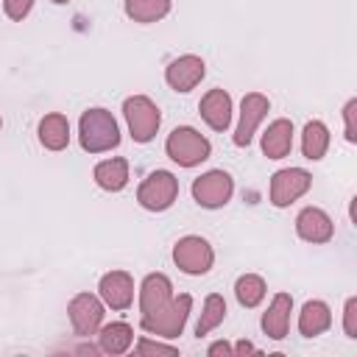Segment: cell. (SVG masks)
Instances as JSON below:
<instances>
[{
  "mask_svg": "<svg viewBox=\"0 0 357 357\" xmlns=\"http://www.w3.org/2000/svg\"><path fill=\"white\" fill-rule=\"evenodd\" d=\"M78 139L86 153H103L120 145V126L112 112L95 106L86 109L78 120Z\"/></svg>",
  "mask_w": 357,
  "mask_h": 357,
  "instance_id": "6da1fadb",
  "label": "cell"
},
{
  "mask_svg": "<svg viewBox=\"0 0 357 357\" xmlns=\"http://www.w3.org/2000/svg\"><path fill=\"white\" fill-rule=\"evenodd\" d=\"M165 151H167V156H170L178 167H195V165H201V162L209 159L212 145H209V139H206L201 131H195L192 126H178V128H173V131L167 134Z\"/></svg>",
  "mask_w": 357,
  "mask_h": 357,
  "instance_id": "7a4b0ae2",
  "label": "cell"
},
{
  "mask_svg": "<svg viewBox=\"0 0 357 357\" xmlns=\"http://www.w3.org/2000/svg\"><path fill=\"white\" fill-rule=\"evenodd\" d=\"M123 114L128 123V131L134 137V142H151L162 126V112L159 106L145 98V95H131L123 100Z\"/></svg>",
  "mask_w": 357,
  "mask_h": 357,
  "instance_id": "3957f363",
  "label": "cell"
},
{
  "mask_svg": "<svg viewBox=\"0 0 357 357\" xmlns=\"http://www.w3.org/2000/svg\"><path fill=\"white\" fill-rule=\"evenodd\" d=\"M190 310H192V296L181 293L178 298H170V304L165 310H159L156 315H145L139 321V326L148 332V335H156V337H178L187 318H190Z\"/></svg>",
  "mask_w": 357,
  "mask_h": 357,
  "instance_id": "277c9868",
  "label": "cell"
},
{
  "mask_svg": "<svg viewBox=\"0 0 357 357\" xmlns=\"http://www.w3.org/2000/svg\"><path fill=\"white\" fill-rule=\"evenodd\" d=\"M178 195V178L170 173V170H153L145 176V181L139 184L137 190V201L142 209H151V212H165L173 206Z\"/></svg>",
  "mask_w": 357,
  "mask_h": 357,
  "instance_id": "5b68a950",
  "label": "cell"
},
{
  "mask_svg": "<svg viewBox=\"0 0 357 357\" xmlns=\"http://www.w3.org/2000/svg\"><path fill=\"white\" fill-rule=\"evenodd\" d=\"M173 262L190 276H204L215 262V251L204 237L187 234L173 245Z\"/></svg>",
  "mask_w": 357,
  "mask_h": 357,
  "instance_id": "8992f818",
  "label": "cell"
},
{
  "mask_svg": "<svg viewBox=\"0 0 357 357\" xmlns=\"http://www.w3.org/2000/svg\"><path fill=\"white\" fill-rule=\"evenodd\" d=\"M234 192V181L226 170H209L192 181V198L204 209H220L229 204Z\"/></svg>",
  "mask_w": 357,
  "mask_h": 357,
  "instance_id": "52a82bcc",
  "label": "cell"
},
{
  "mask_svg": "<svg viewBox=\"0 0 357 357\" xmlns=\"http://www.w3.org/2000/svg\"><path fill=\"white\" fill-rule=\"evenodd\" d=\"M312 187V176L304 167H284L271 176V204L273 206H290Z\"/></svg>",
  "mask_w": 357,
  "mask_h": 357,
  "instance_id": "ba28073f",
  "label": "cell"
},
{
  "mask_svg": "<svg viewBox=\"0 0 357 357\" xmlns=\"http://www.w3.org/2000/svg\"><path fill=\"white\" fill-rule=\"evenodd\" d=\"M67 312H70L73 332L78 337H89V335L98 332V326L103 321V301L98 296H92V293H78L67 304Z\"/></svg>",
  "mask_w": 357,
  "mask_h": 357,
  "instance_id": "9c48e42d",
  "label": "cell"
},
{
  "mask_svg": "<svg viewBox=\"0 0 357 357\" xmlns=\"http://www.w3.org/2000/svg\"><path fill=\"white\" fill-rule=\"evenodd\" d=\"M204 75H206V64H204L201 56H192V53L173 59V61L167 64V70H165V81H167V86L176 89V92H190V89H195Z\"/></svg>",
  "mask_w": 357,
  "mask_h": 357,
  "instance_id": "30bf717a",
  "label": "cell"
},
{
  "mask_svg": "<svg viewBox=\"0 0 357 357\" xmlns=\"http://www.w3.org/2000/svg\"><path fill=\"white\" fill-rule=\"evenodd\" d=\"M268 109H271V103L259 92H248L243 98V103H240V123H237V131H234V145L237 148H248V142H251L254 131L259 128L262 117L268 114Z\"/></svg>",
  "mask_w": 357,
  "mask_h": 357,
  "instance_id": "8fae6325",
  "label": "cell"
},
{
  "mask_svg": "<svg viewBox=\"0 0 357 357\" xmlns=\"http://www.w3.org/2000/svg\"><path fill=\"white\" fill-rule=\"evenodd\" d=\"M98 293H100V298H103L106 307H112V310H126V307H131V301H134V279H131V273H126V271H109V273L100 276Z\"/></svg>",
  "mask_w": 357,
  "mask_h": 357,
  "instance_id": "7c38bea8",
  "label": "cell"
},
{
  "mask_svg": "<svg viewBox=\"0 0 357 357\" xmlns=\"http://www.w3.org/2000/svg\"><path fill=\"white\" fill-rule=\"evenodd\" d=\"M173 298V284L165 273H148L139 284V310L142 318L145 315H156L159 310H165Z\"/></svg>",
  "mask_w": 357,
  "mask_h": 357,
  "instance_id": "4fadbf2b",
  "label": "cell"
},
{
  "mask_svg": "<svg viewBox=\"0 0 357 357\" xmlns=\"http://www.w3.org/2000/svg\"><path fill=\"white\" fill-rule=\"evenodd\" d=\"M296 231L307 243H329L332 234H335V226H332V218L324 209L304 206L298 212V218H296Z\"/></svg>",
  "mask_w": 357,
  "mask_h": 357,
  "instance_id": "5bb4252c",
  "label": "cell"
},
{
  "mask_svg": "<svg viewBox=\"0 0 357 357\" xmlns=\"http://www.w3.org/2000/svg\"><path fill=\"white\" fill-rule=\"evenodd\" d=\"M198 112L212 131H226L231 123V95L226 89H209L201 98Z\"/></svg>",
  "mask_w": 357,
  "mask_h": 357,
  "instance_id": "9a60e30c",
  "label": "cell"
},
{
  "mask_svg": "<svg viewBox=\"0 0 357 357\" xmlns=\"http://www.w3.org/2000/svg\"><path fill=\"white\" fill-rule=\"evenodd\" d=\"M290 310H293V296L290 293H276L271 307L265 310L262 315V332L271 337V340H282L287 335V326H290Z\"/></svg>",
  "mask_w": 357,
  "mask_h": 357,
  "instance_id": "2e32d148",
  "label": "cell"
},
{
  "mask_svg": "<svg viewBox=\"0 0 357 357\" xmlns=\"http://www.w3.org/2000/svg\"><path fill=\"white\" fill-rule=\"evenodd\" d=\"M293 148V123L279 117L273 120L262 134V153L268 159H284Z\"/></svg>",
  "mask_w": 357,
  "mask_h": 357,
  "instance_id": "e0dca14e",
  "label": "cell"
},
{
  "mask_svg": "<svg viewBox=\"0 0 357 357\" xmlns=\"http://www.w3.org/2000/svg\"><path fill=\"white\" fill-rule=\"evenodd\" d=\"M39 142L47 151H64L70 142V123L64 114L50 112L39 120Z\"/></svg>",
  "mask_w": 357,
  "mask_h": 357,
  "instance_id": "ac0fdd59",
  "label": "cell"
},
{
  "mask_svg": "<svg viewBox=\"0 0 357 357\" xmlns=\"http://www.w3.org/2000/svg\"><path fill=\"white\" fill-rule=\"evenodd\" d=\"M92 176H95V184H98L100 190H106V192H120V190L128 184V162L120 159V156L103 159V162L95 165Z\"/></svg>",
  "mask_w": 357,
  "mask_h": 357,
  "instance_id": "d6986e66",
  "label": "cell"
},
{
  "mask_svg": "<svg viewBox=\"0 0 357 357\" xmlns=\"http://www.w3.org/2000/svg\"><path fill=\"white\" fill-rule=\"evenodd\" d=\"M332 326V312L324 301H307L298 312V332L304 337H318Z\"/></svg>",
  "mask_w": 357,
  "mask_h": 357,
  "instance_id": "ffe728a7",
  "label": "cell"
},
{
  "mask_svg": "<svg viewBox=\"0 0 357 357\" xmlns=\"http://www.w3.org/2000/svg\"><path fill=\"white\" fill-rule=\"evenodd\" d=\"M131 340H134V329L126 321H112L98 335L100 351H106V354H123V351H128Z\"/></svg>",
  "mask_w": 357,
  "mask_h": 357,
  "instance_id": "44dd1931",
  "label": "cell"
},
{
  "mask_svg": "<svg viewBox=\"0 0 357 357\" xmlns=\"http://www.w3.org/2000/svg\"><path fill=\"white\" fill-rule=\"evenodd\" d=\"M326 148H329V128L321 120H310L304 126V134H301V153H304V159L318 162V159H324Z\"/></svg>",
  "mask_w": 357,
  "mask_h": 357,
  "instance_id": "7402d4cb",
  "label": "cell"
},
{
  "mask_svg": "<svg viewBox=\"0 0 357 357\" xmlns=\"http://www.w3.org/2000/svg\"><path fill=\"white\" fill-rule=\"evenodd\" d=\"M223 318H226V301H223V296L209 293V296H206V301H204L201 318H198V324H195V335H198V337L209 335L215 326H220V324H223Z\"/></svg>",
  "mask_w": 357,
  "mask_h": 357,
  "instance_id": "603a6c76",
  "label": "cell"
},
{
  "mask_svg": "<svg viewBox=\"0 0 357 357\" xmlns=\"http://www.w3.org/2000/svg\"><path fill=\"white\" fill-rule=\"evenodd\" d=\"M126 14L134 22H156L170 14V0H126Z\"/></svg>",
  "mask_w": 357,
  "mask_h": 357,
  "instance_id": "cb8c5ba5",
  "label": "cell"
},
{
  "mask_svg": "<svg viewBox=\"0 0 357 357\" xmlns=\"http://www.w3.org/2000/svg\"><path fill=\"white\" fill-rule=\"evenodd\" d=\"M265 279L262 276H257V273H243L237 282H234V296H237V301L243 304V307H257L262 298H265Z\"/></svg>",
  "mask_w": 357,
  "mask_h": 357,
  "instance_id": "d4e9b609",
  "label": "cell"
},
{
  "mask_svg": "<svg viewBox=\"0 0 357 357\" xmlns=\"http://www.w3.org/2000/svg\"><path fill=\"white\" fill-rule=\"evenodd\" d=\"M343 329H346V337H357V298H346V310H343Z\"/></svg>",
  "mask_w": 357,
  "mask_h": 357,
  "instance_id": "484cf974",
  "label": "cell"
},
{
  "mask_svg": "<svg viewBox=\"0 0 357 357\" xmlns=\"http://www.w3.org/2000/svg\"><path fill=\"white\" fill-rule=\"evenodd\" d=\"M31 6H33V0H3L6 17H8V20H14V22L25 20V17H28V11H31Z\"/></svg>",
  "mask_w": 357,
  "mask_h": 357,
  "instance_id": "4316f807",
  "label": "cell"
},
{
  "mask_svg": "<svg viewBox=\"0 0 357 357\" xmlns=\"http://www.w3.org/2000/svg\"><path fill=\"white\" fill-rule=\"evenodd\" d=\"M354 114H357V98H351L343 106V123H346V139L357 142V126H354Z\"/></svg>",
  "mask_w": 357,
  "mask_h": 357,
  "instance_id": "83f0119b",
  "label": "cell"
},
{
  "mask_svg": "<svg viewBox=\"0 0 357 357\" xmlns=\"http://www.w3.org/2000/svg\"><path fill=\"white\" fill-rule=\"evenodd\" d=\"M137 354H178V349L176 346H165V343H153V340H148V337H142L139 343H137V349H134Z\"/></svg>",
  "mask_w": 357,
  "mask_h": 357,
  "instance_id": "f1b7e54d",
  "label": "cell"
},
{
  "mask_svg": "<svg viewBox=\"0 0 357 357\" xmlns=\"http://www.w3.org/2000/svg\"><path fill=\"white\" fill-rule=\"evenodd\" d=\"M218 354H234V349L226 340H218V343L209 346V357H218Z\"/></svg>",
  "mask_w": 357,
  "mask_h": 357,
  "instance_id": "f546056e",
  "label": "cell"
},
{
  "mask_svg": "<svg viewBox=\"0 0 357 357\" xmlns=\"http://www.w3.org/2000/svg\"><path fill=\"white\" fill-rule=\"evenodd\" d=\"M257 349H254V343H248V340H240L237 346H234V354H254Z\"/></svg>",
  "mask_w": 357,
  "mask_h": 357,
  "instance_id": "4dcf8cb0",
  "label": "cell"
},
{
  "mask_svg": "<svg viewBox=\"0 0 357 357\" xmlns=\"http://www.w3.org/2000/svg\"><path fill=\"white\" fill-rule=\"evenodd\" d=\"M53 3H59V6H61V3H67V0H53Z\"/></svg>",
  "mask_w": 357,
  "mask_h": 357,
  "instance_id": "1f68e13d",
  "label": "cell"
},
{
  "mask_svg": "<svg viewBox=\"0 0 357 357\" xmlns=\"http://www.w3.org/2000/svg\"><path fill=\"white\" fill-rule=\"evenodd\" d=\"M0 126H3V120H0Z\"/></svg>",
  "mask_w": 357,
  "mask_h": 357,
  "instance_id": "d6a6232c",
  "label": "cell"
}]
</instances>
